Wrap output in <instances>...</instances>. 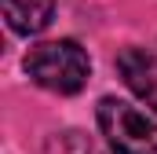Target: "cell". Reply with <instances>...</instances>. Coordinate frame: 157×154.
<instances>
[{
  "instance_id": "7a4b0ae2",
  "label": "cell",
  "mask_w": 157,
  "mask_h": 154,
  "mask_svg": "<svg viewBox=\"0 0 157 154\" xmlns=\"http://www.w3.org/2000/svg\"><path fill=\"white\" fill-rule=\"evenodd\" d=\"M99 128L113 154H157V121L124 99L106 95L99 103Z\"/></svg>"
},
{
  "instance_id": "3957f363",
  "label": "cell",
  "mask_w": 157,
  "mask_h": 154,
  "mask_svg": "<svg viewBox=\"0 0 157 154\" xmlns=\"http://www.w3.org/2000/svg\"><path fill=\"white\" fill-rule=\"evenodd\" d=\"M117 70L124 77V84L157 110V55H150L146 48H124L117 55Z\"/></svg>"
},
{
  "instance_id": "277c9868",
  "label": "cell",
  "mask_w": 157,
  "mask_h": 154,
  "mask_svg": "<svg viewBox=\"0 0 157 154\" xmlns=\"http://www.w3.org/2000/svg\"><path fill=\"white\" fill-rule=\"evenodd\" d=\"M4 4V18L15 33H40L51 15H55V0H0Z\"/></svg>"
},
{
  "instance_id": "6da1fadb",
  "label": "cell",
  "mask_w": 157,
  "mask_h": 154,
  "mask_svg": "<svg viewBox=\"0 0 157 154\" xmlns=\"http://www.w3.org/2000/svg\"><path fill=\"white\" fill-rule=\"evenodd\" d=\"M26 74L48 92L73 95L88 84L91 63L77 40H44L26 55Z\"/></svg>"
},
{
  "instance_id": "5b68a950",
  "label": "cell",
  "mask_w": 157,
  "mask_h": 154,
  "mask_svg": "<svg viewBox=\"0 0 157 154\" xmlns=\"http://www.w3.org/2000/svg\"><path fill=\"white\" fill-rule=\"evenodd\" d=\"M48 154H95V147L80 132H62V136H55L48 143Z\"/></svg>"
}]
</instances>
